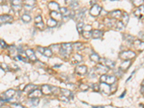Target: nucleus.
Here are the masks:
<instances>
[{
	"mask_svg": "<svg viewBox=\"0 0 144 108\" xmlns=\"http://www.w3.org/2000/svg\"><path fill=\"white\" fill-rule=\"evenodd\" d=\"M73 45L71 43H62L59 49V53L63 58H68L71 53Z\"/></svg>",
	"mask_w": 144,
	"mask_h": 108,
	"instance_id": "f257e3e1",
	"label": "nucleus"
},
{
	"mask_svg": "<svg viewBox=\"0 0 144 108\" xmlns=\"http://www.w3.org/2000/svg\"><path fill=\"white\" fill-rule=\"evenodd\" d=\"M135 56V53L132 50L123 51L120 53V58L123 60H130Z\"/></svg>",
	"mask_w": 144,
	"mask_h": 108,
	"instance_id": "f03ea898",
	"label": "nucleus"
},
{
	"mask_svg": "<svg viewBox=\"0 0 144 108\" xmlns=\"http://www.w3.org/2000/svg\"><path fill=\"white\" fill-rule=\"evenodd\" d=\"M11 6L14 12H20L22 9V1L21 0H11Z\"/></svg>",
	"mask_w": 144,
	"mask_h": 108,
	"instance_id": "7ed1b4c3",
	"label": "nucleus"
},
{
	"mask_svg": "<svg viewBox=\"0 0 144 108\" xmlns=\"http://www.w3.org/2000/svg\"><path fill=\"white\" fill-rule=\"evenodd\" d=\"M99 89L100 91L104 94L108 95L110 94L111 92V87H110V84L105 83V82H102L99 85Z\"/></svg>",
	"mask_w": 144,
	"mask_h": 108,
	"instance_id": "20e7f679",
	"label": "nucleus"
},
{
	"mask_svg": "<svg viewBox=\"0 0 144 108\" xmlns=\"http://www.w3.org/2000/svg\"><path fill=\"white\" fill-rule=\"evenodd\" d=\"M82 35H83L84 38H85L86 39H89L91 37H92V27L89 25H84Z\"/></svg>",
	"mask_w": 144,
	"mask_h": 108,
	"instance_id": "39448f33",
	"label": "nucleus"
},
{
	"mask_svg": "<svg viewBox=\"0 0 144 108\" xmlns=\"http://www.w3.org/2000/svg\"><path fill=\"white\" fill-rule=\"evenodd\" d=\"M101 82H105L109 84H112L115 82V77L112 76H108V75H105V74H102L100 76L99 79Z\"/></svg>",
	"mask_w": 144,
	"mask_h": 108,
	"instance_id": "423d86ee",
	"label": "nucleus"
},
{
	"mask_svg": "<svg viewBox=\"0 0 144 108\" xmlns=\"http://www.w3.org/2000/svg\"><path fill=\"white\" fill-rule=\"evenodd\" d=\"M101 11H102V7L100 6H99L98 4H94L89 10V13L92 17H97L100 14Z\"/></svg>",
	"mask_w": 144,
	"mask_h": 108,
	"instance_id": "0eeeda50",
	"label": "nucleus"
},
{
	"mask_svg": "<svg viewBox=\"0 0 144 108\" xmlns=\"http://www.w3.org/2000/svg\"><path fill=\"white\" fill-rule=\"evenodd\" d=\"M35 25L36 27L40 30H43L44 29V23L43 22V20H42V17L40 15H37L35 18Z\"/></svg>",
	"mask_w": 144,
	"mask_h": 108,
	"instance_id": "6e6552de",
	"label": "nucleus"
},
{
	"mask_svg": "<svg viewBox=\"0 0 144 108\" xmlns=\"http://www.w3.org/2000/svg\"><path fill=\"white\" fill-rule=\"evenodd\" d=\"M14 94H15V91L13 90V89H9V90H7L3 94L2 96L3 98H4V100H5V101L10 100V99H12L14 97Z\"/></svg>",
	"mask_w": 144,
	"mask_h": 108,
	"instance_id": "1a4fd4ad",
	"label": "nucleus"
},
{
	"mask_svg": "<svg viewBox=\"0 0 144 108\" xmlns=\"http://www.w3.org/2000/svg\"><path fill=\"white\" fill-rule=\"evenodd\" d=\"M133 46L135 49L139 51H142L144 50V41L141 40H135L133 41Z\"/></svg>",
	"mask_w": 144,
	"mask_h": 108,
	"instance_id": "9d476101",
	"label": "nucleus"
},
{
	"mask_svg": "<svg viewBox=\"0 0 144 108\" xmlns=\"http://www.w3.org/2000/svg\"><path fill=\"white\" fill-rule=\"evenodd\" d=\"M0 20H1V25H2V24L11 22L13 20V18H12V17L11 15H1V17H0Z\"/></svg>",
	"mask_w": 144,
	"mask_h": 108,
	"instance_id": "9b49d317",
	"label": "nucleus"
},
{
	"mask_svg": "<svg viewBox=\"0 0 144 108\" xmlns=\"http://www.w3.org/2000/svg\"><path fill=\"white\" fill-rule=\"evenodd\" d=\"M75 72L79 75H84L87 72V68L86 66H79L75 69Z\"/></svg>",
	"mask_w": 144,
	"mask_h": 108,
	"instance_id": "f8f14e48",
	"label": "nucleus"
},
{
	"mask_svg": "<svg viewBox=\"0 0 144 108\" xmlns=\"http://www.w3.org/2000/svg\"><path fill=\"white\" fill-rule=\"evenodd\" d=\"M95 71L97 73H101V74H104L107 71H108V67H107L106 66H103L102 64H98L96 68Z\"/></svg>",
	"mask_w": 144,
	"mask_h": 108,
	"instance_id": "ddd939ff",
	"label": "nucleus"
},
{
	"mask_svg": "<svg viewBox=\"0 0 144 108\" xmlns=\"http://www.w3.org/2000/svg\"><path fill=\"white\" fill-rule=\"evenodd\" d=\"M122 12L120 10H115L113 12L109 13V16L112 19H116V20H120L122 18Z\"/></svg>",
	"mask_w": 144,
	"mask_h": 108,
	"instance_id": "4468645a",
	"label": "nucleus"
},
{
	"mask_svg": "<svg viewBox=\"0 0 144 108\" xmlns=\"http://www.w3.org/2000/svg\"><path fill=\"white\" fill-rule=\"evenodd\" d=\"M50 15H51V17L53 19H54L56 21H60L62 20V18H63V16L61 15V13H59L57 11H51V13H50Z\"/></svg>",
	"mask_w": 144,
	"mask_h": 108,
	"instance_id": "2eb2a0df",
	"label": "nucleus"
},
{
	"mask_svg": "<svg viewBox=\"0 0 144 108\" xmlns=\"http://www.w3.org/2000/svg\"><path fill=\"white\" fill-rule=\"evenodd\" d=\"M36 4V0H24V5L25 8L32 9Z\"/></svg>",
	"mask_w": 144,
	"mask_h": 108,
	"instance_id": "dca6fc26",
	"label": "nucleus"
},
{
	"mask_svg": "<svg viewBox=\"0 0 144 108\" xmlns=\"http://www.w3.org/2000/svg\"><path fill=\"white\" fill-rule=\"evenodd\" d=\"M101 60H102L103 61L102 62V64H104V66H106L107 67L109 68V69H112V68L115 67V62L112 61V60H110V59H101Z\"/></svg>",
	"mask_w": 144,
	"mask_h": 108,
	"instance_id": "f3484780",
	"label": "nucleus"
},
{
	"mask_svg": "<svg viewBox=\"0 0 144 108\" xmlns=\"http://www.w3.org/2000/svg\"><path fill=\"white\" fill-rule=\"evenodd\" d=\"M135 16L138 18H142L143 16H144V4L141 5L138 8V9H136L135 12Z\"/></svg>",
	"mask_w": 144,
	"mask_h": 108,
	"instance_id": "a211bd4d",
	"label": "nucleus"
},
{
	"mask_svg": "<svg viewBox=\"0 0 144 108\" xmlns=\"http://www.w3.org/2000/svg\"><path fill=\"white\" fill-rule=\"evenodd\" d=\"M48 8L51 11H60V7L58 4H57L55 2H51L48 4Z\"/></svg>",
	"mask_w": 144,
	"mask_h": 108,
	"instance_id": "6ab92c4d",
	"label": "nucleus"
},
{
	"mask_svg": "<svg viewBox=\"0 0 144 108\" xmlns=\"http://www.w3.org/2000/svg\"><path fill=\"white\" fill-rule=\"evenodd\" d=\"M26 53H27V55L28 56L29 59L32 61H37V58H36V56L35 55V53L34 51L32 50V49H28L27 50L25 51Z\"/></svg>",
	"mask_w": 144,
	"mask_h": 108,
	"instance_id": "aec40b11",
	"label": "nucleus"
},
{
	"mask_svg": "<svg viewBox=\"0 0 144 108\" xmlns=\"http://www.w3.org/2000/svg\"><path fill=\"white\" fill-rule=\"evenodd\" d=\"M42 91L38 90L37 89H35L34 91H32V92L29 94V97L30 98H37V97H40L42 95Z\"/></svg>",
	"mask_w": 144,
	"mask_h": 108,
	"instance_id": "412c9836",
	"label": "nucleus"
},
{
	"mask_svg": "<svg viewBox=\"0 0 144 108\" xmlns=\"http://www.w3.org/2000/svg\"><path fill=\"white\" fill-rule=\"evenodd\" d=\"M41 90H42V93H43V94H46V95L51 94L52 93V92H53L51 87L47 84L43 85V86H42V89H41Z\"/></svg>",
	"mask_w": 144,
	"mask_h": 108,
	"instance_id": "4be33fe9",
	"label": "nucleus"
},
{
	"mask_svg": "<svg viewBox=\"0 0 144 108\" xmlns=\"http://www.w3.org/2000/svg\"><path fill=\"white\" fill-rule=\"evenodd\" d=\"M65 2L73 9H76L79 7V0H65Z\"/></svg>",
	"mask_w": 144,
	"mask_h": 108,
	"instance_id": "5701e85b",
	"label": "nucleus"
},
{
	"mask_svg": "<svg viewBox=\"0 0 144 108\" xmlns=\"http://www.w3.org/2000/svg\"><path fill=\"white\" fill-rule=\"evenodd\" d=\"M103 35V32L99 30H92V38L94 39H99L102 37Z\"/></svg>",
	"mask_w": 144,
	"mask_h": 108,
	"instance_id": "b1692460",
	"label": "nucleus"
},
{
	"mask_svg": "<svg viewBox=\"0 0 144 108\" xmlns=\"http://www.w3.org/2000/svg\"><path fill=\"white\" fill-rule=\"evenodd\" d=\"M120 21L123 24L124 26H126L128 23V21H129V15H128L127 12H123V15H122V18L120 19Z\"/></svg>",
	"mask_w": 144,
	"mask_h": 108,
	"instance_id": "393cba45",
	"label": "nucleus"
},
{
	"mask_svg": "<svg viewBox=\"0 0 144 108\" xmlns=\"http://www.w3.org/2000/svg\"><path fill=\"white\" fill-rule=\"evenodd\" d=\"M130 64H131V62L130 61V60H125L122 64H121L120 66V70H122L123 71H126L129 66H130Z\"/></svg>",
	"mask_w": 144,
	"mask_h": 108,
	"instance_id": "a878e982",
	"label": "nucleus"
},
{
	"mask_svg": "<svg viewBox=\"0 0 144 108\" xmlns=\"http://www.w3.org/2000/svg\"><path fill=\"white\" fill-rule=\"evenodd\" d=\"M82 61V57L79 54L76 53L74 56L72 57L71 59V64H76L78 63H79Z\"/></svg>",
	"mask_w": 144,
	"mask_h": 108,
	"instance_id": "bb28decb",
	"label": "nucleus"
},
{
	"mask_svg": "<svg viewBox=\"0 0 144 108\" xmlns=\"http://www.w3.org/2000/svg\"><path fill=\"white\" fill-rule=\"evenodd\" d=\"M37 88V87L36 85L35 84H28L26 86L25 89H24V91L26 93H30L32 91H34L35 89H36Z\"/></svg>",
	"mask_w": 144,
	"mask_h": 108,
	"instance_id": "cd10ccee",
	"label": "nucleus"
},
{
	"mask_svg": "<svg viewBox=\"0 0 144 108\" xmlns=\"http://www.w3.org/2000/svg\"><path fill=\"white\" fill-rule=\"evenodd\" d=\"M60 12L63 16V18H69L71 16V12L66 7H62L60 9Z\"/></svg>",
	"mask_w": 144,
	"mask_h": 108,
	"instance_id": "c85d7f7f",
	"label": "nucleus"
},
{
	"mask_svg": "<svg viewBox=\"0 0 144 108\" xmlns=\"http://www.w3.org/2000/svg\"><path fill=\"white\" fill-rule=\"evenodd\" d=\"M18 57H19V59H20L21 61H23L24 62H27V60H28L29 59L26 52H23V51L19 53V56H18Z\"/></svg>",
	"mask_w": 144,
	"mask_h": 108,
	"instance_id": "c756f323",
	"label": "nucleus"
},
{
	"mask_svg": "<svg viewBox=\"0 0 144 108\" xmlns=\"http://www.w3.org/2000/svg\"><path fill=\"white\" fill-rule=\"evenodd\" d=\"M58 23V21H56L54 19H53V18H50L47 21V25H48V26L49 27H54L57 25Z\"/></svg>",
	"mask_w": 144,
	"mask_h": 108,
	"instance_id": "7c9ffc66",
	"label": "nucleus"
},
{
	"mask_svg": "<svg viewBox=\"0 0 144 108\" xmlns=\"http://www.w3.org/2000/svg\"><path fill=\"white\" fill-rule=\"evenodd\" d=\"M60 92L61 94H63L64 96H67V97H71L73 96V94L71 92V91L68 90V89H60Z\"/></svg>",
	"mask_w": 144,
	"mask_h": 108,
	"instance_id": "2f4dec72",
	"label": "nucleus"
},
{
	"mask_svg": "<svg viewBox=\"0 0 144 108\" xmlns=\"http://www.w3.org/2000/svg\"><path fill=\"white\" fill-rule=\"evenodd\" d=\"M89 59H90V60L93 62H98L99 60H100V58H99V56H98V54L95 53L90 55V56H89Z\"/></svg>",
	"mask_w": 144,
	"mask_h": 108,
	"instance_id": "473e14b6",
	"label": "nucleus"
},
{
	"mask_svg": "<svg viewBox=\"0 0 144 108\" xmlns=\"http://www.w3.org/2000/svg\"><path fill=\"white\" fill-rule=\"evenodd\" d=\"M29 103L32 107H36L39 104V99L38 98H30Z\"/></svg>",
	"mask_w": 144,
	"mask_h": 108,
	"instance_id": "72a5a7b5",
	"label": "nucleus"
},
{
	"mask_svg": "<svg viewBox=\"0 0 144 108\" xmlns=\"http://www.w3.org/2000/svg\"><path fill=\"white\" fill-rule=\"evenodd\" d=\"M21 19H22V20H23L24 22H26V23H28V22H30L31 21V17L29 15H27V14H24V15L22 16Z\"/></svg>",
	"mask_w": 144,
	"mask_h": 108,
	"instance_id": "f704fd0d",
	"label": "nucleus"
},
{
	"mask_svg": "<svg viewBox=\"0 0 144 108\" xmlns=\"http://www.w3.org/2000/svg\"><path fill=\"white\" fill-rule=\"evenodd\" d=\"M43 55H44L46 57H51L52 55H53V53H52L51 50L50 49V48H45V50H44Z\"/></svg>",
	"mask_w": 144,
	"mask_h": 108,
	"instance_id": "c9c22d12",
	"label": "nucleus"
},
{
	"mask_svg": "<svg viewBox=\"0 0 144 108\" xmlns=\"http://www.w3.org/2000/svg\"><path fill=\"white\" fill-rule=\"evenodd\" d=\"M144 0H132V2L133 5L135 7H140L141 6L143 3Z\"/></svg>",
	"mask_w": 144,
	"mask_h": 108,
	"instance_id": "e433bc0d",
	"label": "nucleus"
},
{
	"mask_svg": "<svg viewBox=\"0 0 144 108\" xmlns=\"http://www.w3.org/2000/svg\"><path fill=\"white\" fill-rule=\"evenodd\" d=\"M77 30L78 32H79L80 34H81L82 33V32H83V30H84V24L83 23V22H79V23L77 24Z\"/></svg>",
	"mask_w": 144,
	"mask_h": 108,
	"instance_id": "4c0bfd02",
	"label": "nucleus"
},
{
	"mask_svg": "<svg viewBox=\"0 0 144 108\" xmlns=\"http://www.w3.org/2000/svg\"><path fill=\"white\" fill-rule=\"evenodd\" d=\"M85 11H86V9H82V10H81L80 12L78 13V15H76L78 19H81V18H83L84 17V15H85Z\"/></svg>",
	"mask_w": 144,
	"mask_h": 108,
	"instance_id": "58836bf2",
	"label": "nucleus"
},
{
	"mask_svg": "<svg viewBox=\"0 0 144 108\" xmlns=\"http://www.w3.org/2000/svg\"><path fill=\"white\" fill-rule=\"evenodd\" d=\"M89 87L88 85L84 84H81L79 86V89H80L81 91H84V92H86L89 89Z\"/></svg>",
	"mask_w": 144,
	"mask_h": 108,
	"instance_id": "ea45409f",
	"label": "nucleus"
},
{
	"mask_svg": "<svg viewBox=\"0 0 144 108\" xmlns=\"http://www.w3.org/2000/svg\"><path fill=\"white\" fill-rule=\"evenodd\" d=\"M81 47H82V44L81 43H76L73 44V48L75 50H79Z\"/></svg>",
	"mask_w": 144,
	"mask_h": 108,
	"instance_id": "a19ab883",
	"label": "nucleus"
},
{
	"mask_svg": "<svg viewBox=\"0 0 144 108\" xmlns=\"http://www.w3.org/2000/svg\"><path fill=\"white\" fill-rule=\"evenodd\" d=\"M59 99H60V101H62L63 102H69V97H67V96H64V95H61V96H59Z\"/></svg>",
	"mask_w": 144,
	"mask_h": 108,
	"instance_id": "79ce46f5",
	"label": "nucleus"
},
{
	"mask_svg": "<svg viewBox=\"0 0 144 108\" xmlns=\"http://www.w3.org/2000/svg\"><path fill=\"white\" fill-rule=\"evenodd\" d=\"M92 89H93V90L96 91V92H99V91L100 90V89H99V86L97 84H93V86H92Z\"/></svg>",
	"mask_w": 144,
	"mask_h": 108,
	"instance_id": "37998d69",
	"label": "nucleus"
},
{
	"mask_svg": "<svg viewBox=\"0 0 144 108\" xmlns=\"http://www.w3.org/2000/svg\"><path fill=\"white\" fill-rule=\"evenodd\" d=\"M37 51H38V52L40 53L41 54H43V53H44V50H45V48L38 46V47H37Z\"/></svg>",
	"mask_w": 144,
	"mask_h": 108,
	"instance_id": "c03bdc74",
	"label": "nucleus"
},
{
	"mask_svg": "<svg viewBox=\"0 0 144 108\" xmlns=\"http://www.w3.org/2000/svg\"><path fill=\"white\" fill-rule=\"evenodd\" d=\"M6 47H7V44L5 43V42L3 40H1V48H5Z\"/></svg>",
	"mask_w": 144,
	"mask_h": 108,
	"instance_id": "a18cd8bd",
	"label": "nucleus"
},
{
	"mask_svg": "<svg viewBox=\"0 0 144 108\" xmlns=\"http://www.w3.org/2000/svg\"><path fill=\"white\" fill-rule=\"evenodd\" d=\"M12 107H22V108L23 107V105H19V104H12Z\"/></svg>",
	"mask_w": 144,
	"mask_h": 108,
	"instance_id": "49530a36",
	"label": "nucleus"
},
{
	"mask_svg": "<svg viewBox=\"0 0 144 108\" xmlns=\"http://www.w3.org/2000/svg\"><path fill=\"white\" fill-rule=\"evenodd\" d=\"M141 41H144V34H143V35H141Z\"/></svg>",
	"mask_w": 144,
	"mask_h": 108,
	"instance_id": "de8ad7c7",
	"label": "nucleus"
},
{
	"mask_svg": "<svg viewBox=\"0 0 144 108\" xmlns=\"http://www.w3.org/2000/svg\"><path fill=\"white\" fill-rule=\"evenodd\" d=\"M133 73H134V72H132V74H131V76H129V78H128V80H127V82H128V81H129L130 79H131V77H132V74H133Z\"/></svg>",
	"mask_w": 144,
	"mask_h": 108,
	"instance_id": "09e8293b",
	"label": "nucleus"
},
{
	"mask_svg": "<svg viewBox=\"0 0 144 108\" xmlns=\"http://www.w3.org/2000/svg\"><path fill=\"white\" fill-rule=\"evenodd\" d=\"M142 87L144 88V80L143 81V82H142Z\"/></svg>",
	"mask_w": 144,
	"mask_h": 108,
	"instance_id": "8fccbe9b",
	"label": "nucleus"
},
{
	"mask_svg": "<svg viewBox=\"0 0 144 108\" xmlns=\"http://www.w3.org/2000/svg\"><path fill=\"white\" fill-rule=\"evenodd\" d=\"M125 92H124V93L123 94H122V95H121V96H120V98H122V97H123V95H125Z\"/></svg>",
	"mask_w": 144,
	"mask_h": 108,
	"instance_id": "3c124183",
	"label": "nucleus"
},
{
	"mask_svg": "<svg viewBox=\"0 0 144 108\" xmlns=\"http://www.w3.org/2000/svg\"><path fill=\"white\" fill-rule=\"evenodd\" d=\"M6 0H1V2H5Z\"/></svg>",
	"mask_w": 144,
	"mask_h": 108,
	"instance_id": "603ef678",
	"label": "nucleus"
},
{
	"mask_svg": "<svg viewBox=\"0 0 144 108\" xmlns=\"http://www.w3.org/2000/svg\"><path fill=\"white\" fill-rule=\"evenodd\" d=\"M143 23H144V20H143Z\"/></svg>",
	"mask_w": 144,
	"mask_h": 108,
	"instance_id": "864d4df0",
	"label": "nucleus"
}]
</instances>
